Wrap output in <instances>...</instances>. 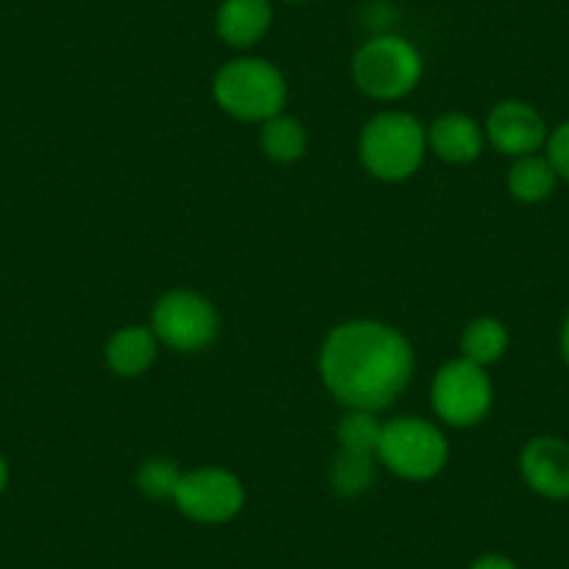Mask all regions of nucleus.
Returning a JSON list of instances; mask_svg holds the SVG:
<instances>
[{"label":"nucleus","instance_id":"nucleus-3","mask_svg":"<svg viewBox=\"0 0 569 569\" xmlns=\"http://www.w3.org/2000/svg\"><path fill=\"white\" fill-rule=\"evenodd\" d=\"M212 98L232 118L246 123H266L288 101L282 70L257 57H240L223 64L212 79Z\"/></svg>","mask_w":569,"mask_h":569},{"label":"nucleus","instance_id":"nucleus-23","mask_svg":"<svg viewBox=\"0 0 569 569\" xmlns=\"http://www.w3.org/2000/svg\"><path fill=\"white\" fill-rule=\"evenodd\" d=\"M561 352H563V358H567V363H569V316H567V321H563V332H561Z\"/></svg>","mask_w":569,"mask_h":569},{"label":"nucleus","instance_id":"nucleus-15","mask_svg":"<svg viewBox=\"0 0 569 569\" xmlns=\"http://www.w3.org/2000/svg\"><path fill=\"white\" fill-rule=\"evenodd\" d=\"M558 173L547 157H519L508 173V190L522 204H539L556 190Z\"/></svg>","mask_w":569,"mask_h":569},{"label":"nucleus","instance_id":"nucleus-2","mask_svg":"<svg viewBox=\"0 0 569 569\" xmlns=\"http://www.w3.org/2000/svg\"><path fill=\"white\" fill-rule=\"evenodd\" d=\"M427 151V129L408 112H380L360 131V162L380 182L410 179Z\"/></svg>","mask_w":569,"mask_h":569},{"label":"nucleus","instance_id":"nucleus-13","mask_svg":"<svg viewBox=\"0 0 569 569\" xmlns=\"http://www.w3.org/2000/svg\"><path fill=\"white\" fill-rule=\"evenodd\" d=\"M157 349L160 341L151 327H120L107 341V363L118 377H140L154 366Z\"/></svg>","mask_w":569,"mask_h":569},{"label":"nucleus","instance_id":"nucleus-21","mask_svg":"<svg viewBox=\"0 0 569 569\" xmlns=\"http://www.w3.org/2000/svg\"><path fill=\"white\" fill-rule=\"evenodd\" d=\"M469 569H519V567L511 561V558L491 552V556H480L478 561H472V567Z\"/></svg>","mask_w":569,"mask_h":569},{"label":"nucleus","instance_id":"nucleus-10","mask_svg":"<svg viewBox=\"0 0 569 569\" xmlns=\"http://www.w3.org/2000/svg\"><path fill=\"white\" fill-rule=\"evenodd\" d=\"M522 478L536 495L547 500L569 497V445L556 436H539L528 441L519 458Z\"/></svg>","mask_w":569,"mask_h":569},{"label":"nucleus","instance_id":"nucleus-7","mask_svg":"<svg viewBox=\"0 0 569 569\" xmlns=\"http://www.w3.org/2000/svg\"><path fill=\"white\" fill-rule=\"evenodd\" d=\"M151 330L157 341L173 352H201L210 347L221 330L218 310L207 297L196 291H171L154 305Z\"/></svg>","mask_w":569,"mask_h":569},{"label":"nucleus","instance_id":"nucleus-1","mask_svg":"<svg viewBox=\"0 0 569 569\" xmlns=\"http://www.w3.org/2000/svg\"><path fill=\"white\" fill-rule=\"evenodd\" d=\"M413 347L397 327L375 319L338 325L325 338L319 375L327 391L349 410L391 408L413 377Z\"/></svg>","mask_w":569,"mask_h":569},{"label":"nucleus","instance_id":"nucleus-20","mask_svg":"<svg viewBox=\"0 0 569 569\" xmlns=\"http://www.w3.org/2000/svg\"><path fill=\"white\" fill-rule=\"evenodd\" d=\"M547 160L556 168L558 177L569 182V120L547 137Z\"/></svg>","mask_w":569,"mask_h":569},{"label":"nucleus","instance_id":"nucleus-22","mask_svg":"<svg viewBox=\"0 0 569 569\" xmlns=\"http://www.w3.org/2000/svg\"><path fill=\"white\" fill-rule=\"evenodd\" d=\"M7 483H9V463H7V458L0 456V495H3Z\"/></svg>","mask_w":569,"mask_h":569},{"label":"nucleus","instance_id":"nucleus-18","mask_svg":"<svg viewBox=\"0 0 569 569\" xmlns=\"http://www.w3.org/2000/svg\"><path fill=\"white\" fill-rule=\"evenodd\" d=\"M375 456H360V452L341 450L330 469V480L336 486L338 495H363L371 483H375Z\"/></svg>","mask_w":569,"mask_h":569},{"label":"nucleus","instance_id":"nucleus-4","mask_svg":"<svg viewBox=\"0 0 569 569\" xmlns=\"http://www.w3.org/2000/svg\"><path fill=\"white\" fill-rule=\"evenodd\" d=\"M377 461L402 480H433L450 461V441L436 421L397 416L386 421L377 445Z\"/></svg>","mask_w":569,"mask_h":569},{"label":"nucleus","instance_id":"nucleus-11","mask_svg":"<svg viewBox=\"0 0 569 569\" xmlns=\"http://www.w3.org/2000/svg\"><path fill=\"white\" fill-rule=\"evenodd\" d=\"M483 142L486 131L480 129L478 120L463 112L441 114L427 129V149L450 166H467L478 160Z\"/></svg>","mask_w":569,"mask_h":569},{"label":"nucleus","instance_id":"nucleus-19","mask_svg":"<svg viewBox=\"0 0 569 569\" xmlns=\"http://www.w3.org/2000/svg\"><path fill=\"white\" fill-rule=\"evenodd\" d=\"M179 478H182V472L173 467V461H168V458H151L137 472V486L151 500H173Z\"/></svg>","mask_w":569,"mask_h":569},{"label":"nucleus","instance_id":"nucleus-8","mask_svg":"<svg viewBox=\"0 0 569 569\" xmlns=\"http://www.w3.org/2000/svg\"><path fill=\"white\" fill-rule=\"evenodd\" d=\"M173 502L193 522L223 525L243 511L246 489L229 469L199 467L182 472Z\"/></svg>","mask_w":569,"mask_h":569},{"label":"nucleus","instance_id":"nucleus-6","mask_svg":"<svg viewBox=\"0 0 569 569\" xmlns=\"http://www.w3.org/2000/svg\"><path fill=\"white\" fill-rule=\"evenodd\" d=\"M495 388L483 366L467 358L450 360L430 382L433 413L450 427H475L489 416Z\"/></svg>","mask_w":569,"mask_h":569},{"label":"nucleus","instance_id":"nucleus-17","mask_svg":"<svg viewBox=\"0 0 569 569\" xmlns=\"http://www.w3.org/2000/svg\"><path fill=\"white\" fill-rule=\"evenodd\" d=\"M380 433H382V421H377V413H369V410H349V413L341 419V425H338V441H341V450L360 452V456L377 458Z\"/></svg>","mask_w":569,"mask_h":569},{"label":"nucleus","instance_id":"nucleus-14","mask_svg":"<svg viewBox=\"0 0 569 569\" xmlns=\"http://www.w3.org/2000/svg\"><path fill=\"white\" fill-rule=\"evenodd\" d=\"M260 149L268 160L291 166V162L302 160L308 151V129L293 114H273L260 129Z\"/></svg>","mask_w":569,"mask_h":569},{"label":"nucleus","instance_id":"nucleus-12","mask_svg":"<svg viewBox=\"0 0 569 569\" xmlns=\"http://www.w3.org/2000/svg\"><path fill=\"white\" fill-rule=\"evenodd\" d=\"M273 20L271 0H223L216 31L227 46L251 48L268 34Z\"/></svg>","mask_w":569,"mask_h":569},{"label":"nucleus","instance_id":"nucleus-16","mask_svg":"<svg viewBox=\"0 0 569 569\" xmlns=\"http://www.w3.org/2000/svg\"><path fill=\"white\" fill-rule=\"evenodd\" d=\"M508 349V330L502 321L497 319H475L467 325L461 336V358L472 360L478 366H491L506 355Z\"/></svg>","mask_w":569,"mask_h":569},{"label":"nucleus","instance_id":"nucleus-9","mask_svg":"<svg viewBox=\"0 0 569 569\" xmlns=\"http://www.w3.org/2000/svg\"><path fill=\"white\" fill-rule=\"evenodd\" d=\"M486 140L513 160L530 157L547 146L545 118L525 101H500L486 120Z\"/></svg>","mask_w":569,"mask_h":569},{"label":"nucleus","instance_id":"nucleus-24","mask_svg":"<svg viewBox=\"0 0 569 569\" xmlns=\"http://www.w3.org/2000/svg\"><path fill=\"white\" fill-rule=\"evenodd\" d=\"M284 3H305V0H284Z\"/></svg>","mask_w":569,"mask_h":569},{"label":"nucleus","instance_id":"nucleus-5","mask_svg":"<svg viewBox=\"0 0 569 569\" xmlns=\"http://www.w3.org/2000/svg\"><path fill=\"white\" fill-rule=\"evenodd\" d=\"M425 73L413 42L397 34H380L363 42L352 59V79L363 96L375 101H399L416 90Z\"/></svg>","mask_w":569,"mask_h":569}]
</instances>
